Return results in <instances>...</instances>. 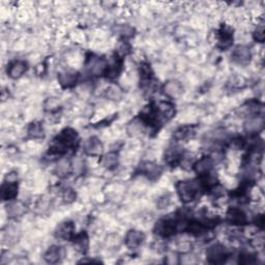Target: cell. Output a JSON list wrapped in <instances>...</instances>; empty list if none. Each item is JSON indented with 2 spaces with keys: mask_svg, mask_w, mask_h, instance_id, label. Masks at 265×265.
I'll list each match as a JSON object with an SVG mask.
<instances>
[{
  "mask_svg": "<svg viewBox=\"0 0 265 265\" xmlns=\"http://www.w3.org/2000/svg\"><path fill=\"white\" fill-rule=\"evenodd\" d=\"M118 162H119L118 154L114 151H110V152H108L103 155L101 164L105 169L111 171L117 167Z\"/></svg>",
  "mask_w": 265,
  "mask_h": 265,
  "instance_id": "cell-23",
  "label": "cell"
},
{
  "mask_svg": "<svg viewBox=\"0 0 265 265\" xmlns=\"http://www.w3.org/2000/svg\"><path fill=\"white\" fill-rule=\"evenodd\" d=\"M80 138L74 129L66 128L62 130L54 139L50 146L49 152L52 154H64L69 151H74L79 146Z\"/></svg>",
  "mask_w": 265,
  "mask_h": 265,
  "instance_id": "cell-1",
  "label": "cell"
},
{
  "mask_svg": "<svg viewBox=\"0 0 265 265\" xmlns=\"http://www.w3.org/2000/svg\"><path fill=\"white\" fill-rule=\"evenodd\" d=\"M256 262L255 256L250 253H243L239 256V263L242 264H254Z\"/></svg>",
  "mask_w": 265,
  "mask_h": 265,
  "instance_id": "cell-32",
  "label": "cell"
},
{
  "mask_svg": "<svg viewBox=\"0 0 265 265\" xmlns=\"http://www.w3.org/2000/svg\"><path fill=\"white\" fill-rule=\"evenodd\" d=\"M226 220L233 226H244L246 225L247 217L246 213L237 207H231V208L226 213Z\"/></svg>",
  "mask_w": 265,
  "mask_h": 265,
  "instance_id": "cell-8",
  "label": "cell"
},
{
  "mask_svg": "<svg viewBox=\"0 0 265 265\" xmlns=\"http://www.w3.org/2000/svg\"><path fill=\"white\" fill-rule=\"evenodd\" d=\"M84 151L88 155H98L103 151V144L97 137H89L84 142Z\"/></svg>",
  "mask_w": 265,
  "mask_h": 265,
  "instance_id": "cell-18",
  "label": "cell"
},
{
  "mask_svg": "<svg viewBox=\"0 0 265 265\" xmlns=\"http://www.w3.org/2000/svg\"><path fill=\"white\" fill-rule=\"evenodd\" d=\"M72 240L74 242V246L77 251L81 253H86L88 251L89 237L86 232H81L80 234H75Z\"/></svg>",
  "mask_w": 265,
  "mask_h": 265,
  "instance_id": "cell-22",
  "label": "cell"
},
{
  "mask_svg": "<svg viewBox=\"0 0 265 265\" xmlns=\"http://www.w3.org/2000/svg\"><path fill=\"white\" fill-rule=\"evenodd\" d=\"M58 83L62 88H72L78 82L79 75L77 72L72 70H65L60 72L57 76Z\"/></svg>",
  "mask_w": 265,
  "mask_h": 265,
  "instance_id": "cell-10",
  "label": "cell"
},
{
  "mask_svg": "<svg viewBox=\"0 0 265 265\" xmlns=\"http://www.w3.org/2000/svg\"><path fill=\"white\" fill-rule=\"evenodd\" d=\"M145 238L146 236L144 234V232L136 229H132L128 231L126 238H124V244H126L127 247H129L130 250H137V248H139L144 244Z\"/></svg>",
  "mask_w": 265,
  "mask_h": 265,
  "instance_id": "cell-7",
  "label": "cell"
},
{
  "mask_svg": "<svg viewBox=\"0 0 265 265\" xmlns=\"http://www.w3.org/2000/svg\"><path fill=\"white\" fill-rule=\"evenodd\" d=\"M115 32L124 39V38H130L134 36L135 29L132 26H130V25L121 24V25H117V26L115 27Z\"/></svg>",
  "mask_w": 265,
  "mask_h": 265,
  "instance_id": "cell-27",
  "label": "cell"
},
{
  "mask_svg": "<svg viewBox=\"0 0 265 265\" xmlns=\"http://www.w3.org/2000/svg\"><path fill=\"white\" fill-rule=\"evenodd\" d=\"M108 65H109V63L104 57L91 55L86 60V71L90 76L98 77L102 76V75H106Z\"/></svg>",
  "mask_w": 265,
  "mask_h": 265,
  "instance_id": "cell-4",
  "label": "cell"
},
{
  "mask_svg": "<svg viewBox=\"0 0 265 265\" xmlns=\"http://www.w3.org/2000/svg\"><path fill=\"white\" fill-rule=\"evenodd\" d=\"M206 259L211 264H221L226 262L230 257V251L227 246L221 243H215L210 245L206 248Z\"/></svg>",
  "mask_w": 265,
  "mask_h": 265,
  "instance_id": "cell-3",
  "label": "cell"
},
{
  "mask_svg": "<svg viewBox=\"0 0 265 265\" xmlns=\"http://www.w3.org/2000/svg\"><path fill=\"white\" fill-rule=\"evenodd\" d=\"M73 171V165L70 159L68 157H61L58 160L56 167H55V174L59 178L68 177Z\"/></svg>",
  "mask_w": 265,
  "mask_h": 265,
  "instance_id": "cell-19",
  "label": "cell"
},
{
  "mask_svg": "<svg viewBox=\"0 0 265 265\" xmlns=\"http://www.w3.org/2000/svg\"><path fill=\"white\" fill-rule=\"evenodd\" d=\"M55 235L62 240H72L75 236V225L72 222L61 223L56 228Z\"/></svg>",
  "mask_w": 265,
  "mask_h": 265,
  "instance_id": "cell-16",
  "label": "cell"
},
{
  "mask_svg": "<svg viewBox=\"0 0 265 265\" xmlns=\"http://www.w3.org/2000/svg\"><path fill=\"white\" fill-rule=\"evenodd\" d=\"M196 129L197 127L194 124H187V126L179 127L174 132L173 137L176 141H186L196 134Z\"/></svg>",
  "mask_w": 265,
  "mask_h": 265,
  "instance_id": "cell-21",
  "label": "cell"
},
{
  "mask_svg": "<svg viewBox=\"0 0 265 265\" xmlns=\"http://www.w3.org/2000/svg\"><path fill=\"white\" fill-rule=\"evenodd\" d=\"M214 161L210 155H204L194 163L193 169L200 177L208 176L212 173Z\"/></svg>",
  "mask_w": 265,
  "mask_h": 265,
  "instance_id": "cell-6",
  "label": "cell"
},
{
  "mask_svg": "<svg viewBox=\"0 0 265 265\" xmlns=\"http://www.w3.org/2000/svg\"><path fill=\"white\" fill-rule=\"evenodd\" d=\"M28 65L24 60H14L7 66V76L11 79L17 80L23 77V75L27 72Z\"/></svg>",
  "mask_w": 265,
  "mask_h": 265,
  "instance_id": "cell-11",
  "label": "cell"
},
{
  "mask_svg": "<svg viewBox=\"0 0 265 265\" xmlns=\"http://www.w3.org/2000/svg\"><path fill=\"white\" fill-rule=\"evenodd\" d=\"M185 153L178 146H170L165 152V162L170 166H175L181 163Z\"/></svg>",
  "mask_w": 265,
  "mask_h": 265,
  "instance_id": "cell-17",
  "label": "cell"
},
{
  "mask_svg": "<svg viewBox=\"0 0 265 265\" xmlns=\"http://www.w3.org/2000/svg\"><path fill=\"white\" fill-rule=\"evenodd\" d=\"M140 172L149 180H156L162 175L163 169L161 166L153 162H144L140 166Z\"/></svg>",
  "mask_w": 265,
  "mask_h": 265,
  "instance_id": "cell-9",
  "label": "cell"
},
{
  "mask_svg": "<svg viewBox=\"0 0 265 265\" xmlns=\"http://www.w3.org/2000/svg\"><path fill=\"white\" fill-rule=\"evenodd\" d=\"M232 60L238 65H247L252 60V51L251 49L245 45L236 46L231 54Z\"/></svg>",
  "mask_w": 265,
  "mask_h": 265,
  "instance_id": "cell-5",
  "label": "cell"
},
{
  "mask_svg": "<svg viewBox=\"0 0 265 265\" xmlns=\"http://www.w3.org/2000/svg\"><path fill=\"white\" fill-rule=\"evenodd\" d=\"M6 212L10 218H19L25 212V206L19 201H10L6 205Z\"/></svg>",
  "mask_w": 265,
  "mask_h": 265,
  "instance_id": "cell-24",
  "label": "cell"
},
{
  "mask_svg": "<svg viewBox=\"0 0 265 265\" xmlns=\"http://www.w3.org/2000/svg\"><path fill=\"white\" fill-rule=\"evenodd\" d=\"M182 85L181 83L176 80H169L164 84L163 91L165 95H167L169 98H177L182 95Z\"/></svg>",
  "mask_w": 265,
  "mask_h": 265,
  "instance_id": "cell-14",
  "label": "cell"
},
{
  "mask_svg": "<svg viewBox=\"0 0 265 265\" xmlns=\"http://www.w3.org/2000/svg\"><path fill=\"white\" fill-rule=\"evenodd\" d=\"M27 135L30 139H35V140L43 138L45 135L43 124L38 121L31 122L27 129Z\"/></svg>",
  "mask_w": 265,
  "mask_h": 265,
  "instance_id": "cell-26",
  "label": "cell"
},
{
  "mask_svg": "<svg viewBox=\"0 0 265 265\" xmlns=\"http://www.w3.org/2000/svg\"><path fill=\"white\" fill-rule=\"evenodd\" d=\"M62 199L65 203H72L76 200V192L72 188H66L63 189Z\"/></svg>",
  "mask_w": 265,
  "mask_h": 265,
  "instance_id": "cell-31",
  "label": "cell"
},
{
  "mask_svg": "<svg viewBox=\"0 0 265 265\" xmlns=\"http://www.w3.org/2000/svg\"><path fill=\"white\" fill-rule=\"evenodd\" d=\"M253 38L257 41V43H263L265 38V33H264V23L261 22L260 24L257 25L253 32Z\"/></svg>",
  "mask_w": 265,
  "mask_h": 265,
  "instance_id": "cell-29",
  "label": "cell"
},
{
  "mask_svg": "<svg viewBox=\"0 0 265 265\" xmlns=\"http://www.w3.org/2000/svg\"><path fill=\"white\" fill-rule=\"evenodd\" d=\"M176 192L181 202L188 204L196 200L200 192V187L196 180H181L177 182Z\"/></svg>",
  "mask_w": 265,
  "mask_h": 265,
  "instance_id": "cell-2",
  "label": "cell"
},
{
  "mask_svg": "<svg viewBox=\"0 0 265 265\" xmlns=\"http://www.w3.org/2000/svg\"><path fill=\"white\" fill-rule=\"evenodd\" d=\"M264 127V118L262 115H256L247 117L245 123V130L250 132V134H258L259 132L263 130Z\"/></svg>",
  "mask_w": 265,
  "mask_h": 265,
  "instance_id": "cell-15",
  "label": "cell"
},
{
  "mask_svg": "<svg viewBox=\"0 0 265 265\" xmlns=\"http://www.w3.org/2000/svg\"><path fill=\"white\" fill-rule=\"evenodd\" d=\"M144 130H145V124L142 120L140 119V117L137 119L132 120L128 126V132L132 137H137V136L142 135L144 132Z\"/></svg>",
  "mask_w": 265,
  "mask_h": 265,
  "instance_id": "cell-25",
  "label": "cell"
},
{
  "mask_svg": "<svg viewBox=\"0 0 265 265\" xmlns=\"http://www.w3.org/2000/svg\"><path fill=\"white\" fill-rule=\"evenodd\" d=\"M106 96L112 101H117L121 97V89L116 85H110L106 90Z\"/></svg>",
  "mask_w": 265,
  "mask_h": 265,
  "instance_id": "cell-28",
  "label": "cell"
},
{
  "mask_svg": "<svg viewBox=\"0 0 265 265\" xmlns=\"http://www.w3.org/2000/svg\"><path fill=\"white\" fill-rule=\"evenodd\" d=\"M19 186L16 180L4 181L1 186V198L3 201H13L18 196Z\"/></svg>",
  "mask_w": 265,
  "mask_h": 265,
  "instance_id": "cell-12",
  "label": "cell"
},
{
  "mask_svg": "<svg viewBox=\"0 0 265 265\" xmlns=\"http://www.w3.org/2000/svg\"><path fill=\"white\" fill-rule=\"evenodd\" d=\"M171 201H172V197L169 193H166V194L162 195L156 202L157 208H160V209L168 208V206L171 204Z\"/></svg>",
  "mask_w": 265,
  "mask_h": 265,
  "instance_id": "cell-30",
  "label": "cell"
},
{
  "mask_svg": "<svg viewBox=\"0 0 265 265\" xmlns=\"http://www.w3.org/2000/svg\"><path fill=\"white\" fill-rule=\"evenodd\" d=\"M63 258V250L59 246H51L44 254V259L49 264L58 263Z\"/></svg>",
  "mask_w": 265,
  "mask_h": 265,
  "instance_id": "cell-20",
  "label": "cell"
},
{
  "mask_svg": "<svg viewBox=\"0 0 265 265\" xmlns=\"http://www.w3.org/2000/svg\"><path fill=\"white\" fill-rule=\"evenodd\" d=\"M233 43V29L229 26H222L218 31V47L226 50Z\"/></svg>",
  "mask_w": 265,
  "mask_h": 265,
  "instance_id": "cell-13",
  "label": "cell"
}]
</instances>
